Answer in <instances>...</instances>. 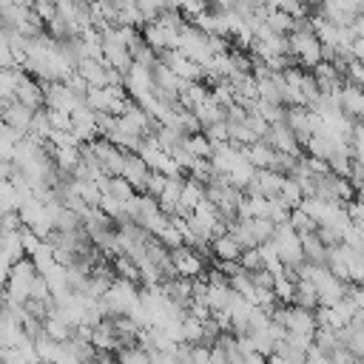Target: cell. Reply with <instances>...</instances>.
<instances>
[{
    "label": "cell",
    "instance_id": "1f68e13d",
    "mask_svg": "<svg viewBox=\"0 0 364 364\" xmlns=\"http://www.w3.org/2000/svg\"><path fill=\"white\" fill-rule=\"evenodd\" d=\"M202 134H205V139H208L210 145H213V142H228V125H225V119H219V122L202 128Z\"/></svg>",
    "mask_w": 364,
    "mask_h": 364
},
{
    "label": "cell",
    "instance_id": "2e32d148",
    "mask_svg": "<svg viewBox=\"0 0 364 364\" xmlns=\"http://www.w3.org/2000/svg\"><path fill=\"white\" fill-rule=\"evenodd\" d=\"M182 179H185V176H168V179H165L162 193L156 196V205H159V210H162L165 216H173V213H176V202H179Z\"/></svg>",
    "mask_w": 364,
    "mask_h": 364
},
{
    "label": "cell",
    "instance_id": "d6986e66",
    "mask_svg": "<svg viewBox=\"0 0 364 364\" xmlns=\"http://www.w3.org/2000/svg\"><path fill=\"white\" fill-rule=\"evenodd\" d=\"M242 151H245V159H247L256 171H259V168H267V165H270V159H273V148H270V145H264L262 139H256V142L245 145Z\"/></svg>",
    "mask_w": 364,
    "mask_h": 364
},
{
    "label": "cell",
    "instance_id": "7a4b0ae2",
    "mask_svg": "<svg viewBox=\"0 0 364 364\" xmlns=\"http://www.w3.org/2000/svg\"><path fill=\"white\" fill-rule=\"evenodd\" d=\"M139 299V287L134 282H122V279H114L111 287L100 296V307L105 313V318L111 316H125Z\"/></svg>",
    "mask_w": 364,
    "mask_h": 364
},
{
    "label": "cell",
    "instance_id": "cb8c5ba5",
    "mask_svg": "<svg viewBox=\"0 0 364 364\" xmlns=\"http://www.w3.org/2000/svg\"><path fill=\"white\" fill-rule=\"evenodd\" d=\"M293 287H296V282L282 270V273L273 276V287H270V293L276 296L279 304H290V301H293Z\"/></svg>",
    "mask_w": 364,
    "mask_h": 364
},
{
    "label": "cell",
    "instance_id": "83f0119b",
    "mask_svg": "<svg viewBox=\"0 0 364 364\" xmlns=\"http://www.w3.org/2000/svg\"><path fill=\"white\" fill-rule=\"evenodd\" d=\"M128 54H131V63L145 65V68H151V65L156 63V51H154L151 46H145L142 40H139V43H134V46L128 48Z\"/></svg>",
    "mask_w": 364,
    "mask_h": 364
},
{
    "label": "cell",
    "instance_id": "8992f818",
    "mask_svg": "<svg viewBox=\"0 0 364 364\" xmlns=\"http://www.w3.org/2000/svg\"><path fill=\"white\" fill-rule=\"evenodd\" d=\"M355 313H358V307H353L347 299H338L336 304L316 310V324L318 327H330V330H341Z\"/></svg>",
    "mask_w": 364,
    "mask_h": 364
},
{
    "label": "cell",
    "instance_id": "836d02e7",
    "mask_svg": "<svg viewBox=\"0 0 364 364\" xmlns=\"http://www.w3.org/2000/svg\"><path fill=\"white\" fill-rule=\"evenodd\" d=\"M14 57H11V46H9V34L0 31V68H11Z\"/></svg>",
    "mask_w": 364,
    "mask_h": 364
},
{
    "label": "cell",
    "instance_id": "5bb4252c",
    "mask_svg": "<svg viewBox=\"0 0 364 364\" xmlns=\"http://www.w3.org/2000/svg\"><path fill=\"white\" fill-rule=\"evenodd\" d=\"M208 247H210V256H213L216 262H236L239 253H242V247L236 245V239H233L228 230H225L222 236H213Z\"/></svg>",
    "mask_w": 364,
    "mask_h": 364
},
{
    "label": "cell",
    "instance_id": "e0dca14e",
    "mask_svg": "<svg viewBox=\"0 0 364 364\" xmlns=\"http://www.w3.org/2000/svg\"><path fill=\"white\" fill-rule=\"evenodd\" d=\"M71 333H74V327H71L63 316H57L54 310L43 318V336H46V338H51V341H68Z\"/></svg>",
    "mask_w": 364,
    "mask_h": 364
},
{
    "label": "cell",
    "instance_id": "9c48e42d",
    "mask_svg": "<svg viewBox=\"0 0 364 364\" xmlns=\"http://www.w3.org/2000/svg\"><path fill=\"white\" fill-rule=\"evenodd\" d=\"M336 97H338L341 114H347L350 119H361V114H364V91H361V85L344 82V85L336 91Z\"/></svg>",
    "mask_w": 364,
    "mask_h": 364
},
{
    "label": "cell",
    "instance_id": "4fadbf2b",
    "mask_svg": "<svg viewBox=\"0 0 364 364\" xmlns=\"http://www.w3.org/2000/svg\"><path fill=\"white\" fill-rule=\"evenodd\" d=\"M74 74L82 77L88 88H102V85H108V80H105L108 65H105L102 60H80V63L74 65Z\"/></svg>",
    "mask_w": 364,
    "mask_h": 364
},
{
    "label": "cell",
    "instance_id": "ac0fdd59",
    "mask_svg": "<svg viewBox=\"0 0 364 364\" xmlns=\"http://www.w3.org/2000/svg\"><path fill=\"white\" fill-rule=\"evenodd\" d=\"M293 307H301V310H318V296H316V287H313V282H307V279H299L296 282V287H293V301H290Z\"/></svg>",
    "mask_w": 364,
    "mask_h": 364
},
{
    "label": "cell",
    "instance_id": "e575fe53",
    "mask_svg": "<svg viewBox=\"0 0 364 364\" xmlns=\"http://www.w3.org/2000/svg\"><path fill=\"white\" fill-rule=\"evenodd\" d=\"M250 279H253V284H256V287H264V290H270V287H273V273H270V270H264V267L253 270V273H250Z\"/></svg>",
    "mask_w": 364,
    "mask_h": 364
},
{
    "label": "cell",
    "instance_id": "d590c367",
    "mask_svg": "<svg viewBox=\"0 0 364 364\" xmlns=\"http://www.w3.org/2000/svg\"><path fill=\"white\" fill-rule=\"evenodd\" d=\"M318 3H321V0H304V6H307V9H316Z\"/></svg>",
    "mask_w": 364,
    "mask_h": 364
},
{
    "label": "cell",
    "instance_id": "484cf974",
    "mask_svg": "<svg viewBox=\"0 0 364 364\" xmlns=\"http://www.w3.org/2000/svg\"><path fill=\"white\" fill-rule=\"evenodd\" d=\"M276 199H279V202H284L287 208H296V205L301 202V191H299V185H296L290 176H282V185H279Z\"/></svg>",
    "mask_w": 364,
    "mask_h": 364
},
{
    "label": "cell",
    "instance_id": "7c38bea8",
    "mask_svg": "<svg viewBox=\"0 0 364 364\" xmlns=\"http://www.w3.org/2000/svg\"><path fill=\"white\" fill-rule=\"evenodd\" d=\"M205 196V185L202 182H196V179H191V176H185L182 179V191H179V202H176V213L173 216H188L193 208H196V202Z\"/></svg>",
    "mask_w": 364,
    "mask_h": 364
},
{
    "label": "cell",
    "instance_id": "d6a6232c",
    "mask_svg": "<svg viewBox=\"0 0 364 364\" xmlns=\"http://www.w3.org/2000/svg\"><path fill=\"white\" fill-rule=\"evenodd\" d=\"M31 11L43 20V26H46L48 20H54V17H57V9H54V3H51V0H31Z\"/></svg>",
    "mask_w": 364,
    "mask_h": 364
},
{
    "label": "cell",
    "instance_id": "4dcf8cb0",
    "mask_svg": "<svg viewBox=\"0 0 364 364\" xmlns=\"http://www.w3.org/2000/svg\"><path fill=\"white\" fill-rule=\"evenodd\" d=\"M43 111H46V119H48L51 131H71V117H68V114H63V111H48V108H43Z\"/></svg>",
    "mask_w": 364,
    "mask_h": 364
},
{
    "label": "cell",
    "instance_id": "ba28073f",
    "mask_svg": "<svg viewBox=\"0 0 364 364\" xmlns=\"http://www.w3.org/2000/svg\"><path fill=\"white\" fill-rule=\"evenodd\" d=\"M43 82H37L34 77H28L26 71H23V77L17 80V85H14V100L17 102H23L26 108H31V111H40L43 108Z\"/></svg>",
    "mask_w": 364,
    "mask_h": 364
},
{
    "label": "cell",
    "instance_id": "4316f807",
    "mask_svg": "<svg viewBox=\"0 0 364 364\" xmlns=\"http://www.w3.org/2000/svg\"><path fill=\"white\" fill-rule=\"evenodd\" d=\"M17 142H20V134L11 131L6 122H0V159L3 162H11V154H14Z\"/></svg>",
    "mask_w": 364,
    "mask_h": 364
},
{
    "label": "cell",
    "instance_id": "52a82bcc",
    "mask_svg": "<svg viewBox=\"0 0 364 364\" xmlns=\"http://www.w3.org/2000/svg\"><path fill=\"white\" fill-rule=\"evenodd\" d=\"M31 117H34V111L31 108H26L23 102H17V100H9L3 108H0V122H6L11 131H17L20 136H26V131H28V125H31Z\"/></svg>",
    "mask_w": 364,
    "mask_h": 364
},
{
    "label": "cell",
    "instance_id": "8d00e7d4",
    "mask_svg": "<svg viewBox=\"0 0 364 364\" xmlns=\"http://www.w3.org/2000/svg\"><path fill=\"white\" fill-rule=\"evenodd\" d=\"M3 301H6V287L0 284V304H3Z\"/></svg>",
    "mask_w": 364,
    "mask_h": 364
},
{
    "label": "cell",
    "instance_id": "5b68a950",
    "mask_svg": "<svg viewBox=\"0 0 364 364\" xmlns=\"http://www.w3.org/2000/svg\"><path fill=\"white\" fill-rule=\"evenodd\" d=\"M171 264H173L176 276H182V279H196V276H202L208 270L205 259L193 247H185V245H179V247L171 250Z\"/></svg>",
    "mask_w": 364,
    "mask_h": 364
},
{
    "label": "cell",
    "instance_id": "f546056e",
    "mask_svg": "<svg viewBox=\"0 0 364 364\" xmlns=\"http://www.w3.org/2000/svg\"><path fill=\"white\" fill-rule=\"evenodd\" d=\"M165 179H168V176H162V173L151 171V173H148V179H145L142 193H145V196H151V199H156V196L162 193V188H165Z\"/></svg>",
    "mask_w": 364,
    "mask_h": 364
},
{
    "label": "cell",
    "instance_id": "8fae6325",
    "mask_svg": "<svg viewBox=\"0 0 364 364\" xmlns=\"http://www.w3.org/2000/svg\"><path fill=\"white\" fill-rule=\"evenodd\" d=\"M148 165L136 156V154H125V159H122V171H119V176L134 188V191H139L142 193V188H145V179H148Z\"/></svg>",
    "mask_w": 364,
    "mask_h": 364
},
{
    "label": "cell",
    "instance_id": "ffe728a7",
    "mask_svg": "<svg viewBox=\"0 0 364 364\" xmlns=\"http://www.w3.org/2000/svg\"><path fill=\"white\" fill-rule=\"evenodd\" d=\"M193 117L199 119V128H208V125H213V122L225 119V108H222V105H216V102L210 100V94H208V100H205L202 105H196V108H193Z\"/></svg>",
    "mask_w": 364,
    "mask_h": 364
},
{
    "label": "cell",
    "instance_id": "30bf717a",
    "mask_svg": "<svg viewBox=\"0 0 364 364\" xmlns=\"http://www.w3.org/2000/svg\"><path fill=\"white\" fill-rule=\"evenodd\" d=\"M88 341H91V347L97 353H119V344H117V333H114L111 318H102L94 327H88Z\"/></svg>",
    "mask_w": 364,
    "mask_h": 364
},
{
    "label": "cell",
    "instance_id": "44dd1931",
    "mask_svg": "<svg viewBox=\"0 0 364 364\" xmlns=\"http://www.w3.org/2000/svg\"><path fill=\"white\" fill-rule=\"evenodd\" d=\"M0 250L11 259V262H17V259H23L26 253H23V239H20V230H0Z\"/></svg>",
    "mask_w": 364,
    "mask_h": 364
},
{
    "label": "cell",
    "instance_id": "7402d4cb",
    "mask_svg": "<svg viewBox=\"0 0 364 364\" xmlns=\"http://www.w3.org/2000/svg\"><path fill=\"white\" fill-rule=\"evenodd\" d=\"M182 148H185L193 159H208V156H210V142L205 139V134H202V131L188 134V136L182 139Z\"/></svg>",
    "mask_w": 364,
    "mask_h": 364
},
{
    "label": "cell",
    "instance_id": "603a6c76",
    "mask_svg": "<svg viewBox=\"0 0 364 364\" xmlns=\"http://www.w3.org/2000/svg\"><path fill=\"white\" fill-rule=\"evenodd\" d=\"M71 191L88 205V208H97L100 202V185L91 182V179H71Z\"/></svg>",
    "mask_w": 364,
    "mask_h": 364
},
{
    "label": "cell",
    "instance_id": "9a60e30c",
    "mask_svg": "<svg viewBox=\"0 0 364 364\" xmlns=\"http://www.w3.org/2000/svg\"><path fill=\"white\" fill-rule=\"evenodd\" d=\"M299 245H301V256H304V262H307V264L324 267V262H327V247L321 245V239L316 236V230H313V233L299 236Z\"/></svg>",
    "mask_w": 364,
    "mask_h": 364
},
{
    "label": "cell",
    "instance_id": "d4e9b609",
    "mask_svg": "<svg viewBox=\"0 0 364 364\" xmlns=\"http://www.w3.org/2000/svg\"><path fill=\"white\" fill-rule=\"evenodd\" d=\"M287 225L296 230V236H304V233H313L316 230V222L296 205V208H290V213H287Z\"/></svg>",
    "mask_w": 364,
    "mask_h": 364
},
{
    "label": "cell",
    "instance_id": "3957f363",
    "mask_svg": "<svg viewBox=\"0 0 364 364\" xmlns=\"http://www.w3.org/2000/svg\"><path fill=\"white\" fill-rule=\"evenodd\" d=\"M80 102H82V97H77L65 82H48L43 88V108H48V111L71 114Z\"/></svg>",
    "mask_w": 364,
    "mask_h": 364
},
{
    "label": "cell",
    "instance_id": "f1b7e54d",
    "mask_svg": "<svg viewBox=\"0 0 364 364\" xmlns=\"http://www.w3.org/2000/svg\"><path fill=\"white\" fill-rule=\"evenodd\" d=\"M117 364H151V358H148V353H145L139 344H134V347H125V350H119V358H117Z\"/></svg>",
    "mask_w": 364,
    "mask_h": 364
},
{
    "label": "cell",
    "instance_id": "6da1fadb",
    "mask_svg": "<svg viewBox=\"0 0 364 364\" xmlns=\"http://www.w3.org/2000/svg\"><path fill=\"white\" fill-rule=\"evenodd\" d=\"M34 279H37V267H34V262H31L28 256L11 262V267H9V273H6V284H3V287H6V301L23 304V301L28 299V293H31Z\"/></svg>",
    "mask_w": 364,
    "mask_h": 364
},
{
    "label": "cell",
    "instance_id": "277c9868",
    "mask_svg": "<svg viewBox=\"0 0 364 364\" xmlns=\"http://www.w3.org/2000/svg\"><path fill=\"white\" fill-rule=\"evenodd\" d=\"M262 142H264V145H270V148H273V151H279V154L301 156V145H299V139L293 136V131L284 125V119H282V122H270V125H267V131L262 134Z\"/></svg>",
    "mask_w": 364,
    "mask_h": 364
}]
</instances>
